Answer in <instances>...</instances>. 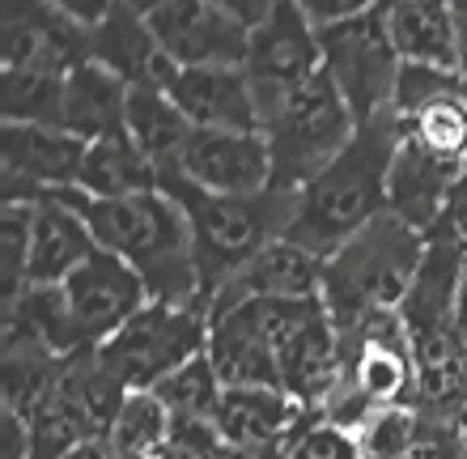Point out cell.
Listing matches in <instances>:
<instances>
[{
    "instance_id": "cell-27",
    "label": "cell",
    "mask_w": 467,
    "mask_h": 459,
    "mask_svg": "<svg viewBox=\"0 0 467 459\" xmlns=\"http://www.w3.org/2000/svg\"><path fill=\"white\" fill-rule=\"evenodd\" d=\"M64 77L0 73V115L5 124H60Z\"/></svg>"
},
{
    "instance_id": "cell-16",
    "label": "cell",
    "mask_w": 467,
    "mask_h": 459,
    "mask_svg": "<svg viewBox=\"0 0 467 459\" xmlns=\"http://www.w3.org/2000/svg\"><path fill=\"white\" fill-rule=\"evenodd\" d=\"M174 107L192 120V128H222V132H259V102L251 77L238 64L213 68H179L166 89Z\"/></svg>"
},
{
    "instance_id": "cell-23",
    "label": "cell",
    "mask_w": 467,
    "mask_h": 459,
    "mask_svg": "<svg viewBox=\"0 0 467 459\" xmlns=\"http://www.w3.org/2000/svg\"><path fill=\"white\" fill-rule=\"evenodd\" d=\"M192 132H196L192 120L174 107L166 89H132V99H128V137L158 166L161 179L179 174Z\"/></svg>"
},
{
    "instance_id": "cell-25",
    "label": "cell",
    "mask_w": 467,
    "mask_h": 459,
    "mask_svg": "<svg viewBox=\"0 0 467 459\" xmlns=\"http://www.w3.org/2000/svg\"><path fill=\"white\" fill-rule=\"evenodd\" d=\"M400 128H404L412 141H420L430 153L467 166V81L455 89H446V94H438L433 102H425L420 111L404 115Z\"/></svg>"
},
{
    "instance_id": "cell-15",
    "label": "cell",
    "mask_w": 467,
    "mask_h": 459,
    "mask_svg": "<svg viewBox=\"0 0 467 459\" xmlns=\"http://www.w3.org/2000/svg\"><path fill=\"white\" fill-rule=\"evenodd\" d=\"M315 422H319V412L302 409L294 396H285L276 387H225L213 430L222 434L230 451H251L294 447Z\"/></svg>"
},
{
    "instance_id": "cell-41",
    "label": "cell",
    "mask_w": 467,
    "mask_h": 459,
    "mask_svg": "<svg viewBox=\"0 0 467 459\" xmlns=\"http://www.w3.org/2000/svg\"><path fill=\"white\" fill-rule=\"evenodd\" d=\"M455 204H467V171H463V183H459V196H455Z\"/></svg>"
},
{
    "instance_id": "cell-38",
    "label": "cell",
    "mask_w": 467,
    "mask_h": 459,
    "mask_svg": "<svg viewBox=\"0 0 467 459\" xmlns=\"http://www.w3.org/2000/svg\"><path fill=\"white\" fill-rule=\"evenodd\" d=\"M123 5H128V9H136V13H145V17H149V13H158L161 5H171V0H123Z\"/></svg>"
},
{
    "instance_id": "cell-39",
    "label": "cell",
    "mask_w": 467,
    "mask_h": 459,
    "mask_svg": "<svg viewBox=\"0 0 467 459\" xmlns=\"http://www.w3.org/2000/svg\"><path fill=\"white\" fill-rule=\"evenodd\" d=\"M451 222H455L459 238H463V243H467V204H455V209H451Z\"/></svg>"
},
{
    "instance_id": "cell-26",
    "label": "cell",
    "mask_w": 467,
    "mask_h": 459,
    "mask_svg": "<svg viewBox=\"0 0 467 459\" xmlns=\"http://www.w3.org/2000/svg\"><path fill=\"white\" fill-rule=\"evenodd\" d=\"M153 391H158L161 404L174 412V422L213 425V417H217V409H222L225 383H222V374H217V366H213L209 349H204L200 358H192L187 366H179V370H174L161 387H153Z\"/></svg>"
},
{
    "instance_id": "cell-12",
    "label": "cell",
    "mask_w": 467,
    "mask_h": 459,
    "mask_svg": "<svg viewBox=\"0 0 467 459\" xmlns=\"http://www.w3.org/2000/svg\"><path fill=\"white\" fill-rule=\"evenodd\" d=\"M149 26L174 68H213V64L243 68L251 47V26L213 9L209 0H171L158 13H149Z\"/></svg>"
},
{
    "instance_id": "cell-13",
    "label": "cell",
    "mask_w": 467,
    "mask_h": 459,
    "mask_svg": "<svg viewBox=\"0 0 467 459\" xmlns=\"http://www.w3.org/2000/svg\"><path fill=\"white\" fill-rule=\"evenodd\" d=\"M463 171L467 166L430 153L400 128V145H395L391 174H387V209L420 235H433L442 222H451Z\"/></svg>"
},
{
    "instance_id": "cell-24",
    "label": "cell",
    "mask_w": 467,
    "mask_h": 459,
    "mask_svg": "<svg viewBox=\"0 0 467 459\" xmlns=\"http://www.w3.org/2000/svg\"><path fill=\"white\" fill-rule=\"evenodd\" d=\"M174 434V412L161 404L158 391H128L111 422V447L123 459H161Z\"/></svg>"
},
{
    "instance_id": "cell-14",
    "label": "cell",
    "mask_w": 467,
    "mask_h": 459,
    "mask_svg": "<svg viewBox=\"0 0 467 459\" xmlns=\"http://www.w3.org/2000/svg\"><path fill=\"white\" fill-rule=\"evenodd\" d=\"M183 179L225 192V196H255L272 187V150L264 132H222V128H196L187 141Z\"/></svg>"
},
{
    "instance_id": "cell-17",
    "label": "cell",
    "mask_w": 467,
    "mask_h": 459,
    "mask_svg": "<svg viewBox=\"0 0 467 459\" xmlns=\"http://www.w3.org/2000/svg\"><path fill=\"white\" fill-rule=\"evenodd\" d=\"M89 60L111 68L132 89H171L174 73H179L174 60L161 51L149 17L128 9L123 0L111 9L107 22L89 30Z\"/></svg>"
},
{
    "instance_id": "cell-6",
    "label": "cell",
    "mask_w": 467,
    "mask_h": 459,
    "mask_svg": "<svg viewBox=\"0 0 467 459\" xmlns=\"http://www.w3.org/2000/svg\"><path fill=\"white\" fill-rule=\"evenodd\" d=\"M204 349H209V310L149 302L107 345H99V358L128 391H153Z\"/></svg>"
},
{
    "instance_id": "cell-20",
    "label": "cell",
    "mask_w": 467,
    "mask_h": 459,
    "mask_svg": "<svg viewBox=\"0 0 467 459\" xmlns=\"http://www.w3.org/2000/svg\"><path fill=\"white\" fill-rule=\"evenodd\" d=\"M128 99H132L128 81H119L111 68L86 60L64 77L60 128L81 137L86 145L102 137H119V132H128Z\"/></svg>"
},
{
    "instance_id": "cell-29",
    "label": "cell",
    "mask_w": 467,
    "mask_h": 459,
    "mask_svg": "<svg viewBox=\"0 0 467 459\" xmlns=\"http://www.w3.org/2000/svg\"><path fill=\"white\" fill-rule=\"evenodd\" d=\"M30 200H5L0 209V260H5V302H13L30 286Z\"/></svg>"
},
{
    "instance_id": "cell-11",
    "label": "cell",
    "mask_w": 467,
    "mask_h": 459,
    "mask_svg": "<svg viewBox=\"0 0 467 459\" xmlns=\"http://www.w3.org/2000/svg\"><path fill=\"white\" fill-rule=\"evenodd\" d=\"M64 298H68V310H73V323L86 349L107 345L123 323L153 302L145 276L128 260H119L115 251L102 247L64 281Z\"/></svg>"
},
{
    "instance_id": "cell-9",
    "label": "cell",
    "mask_w": 467,
    "mask_h": 459,
    "mask_svg": "<svg viewBox=\"0 0 467 459\" xmlns=\"http://www.w3.org/2000/svg\"><path fill=\"white\" fill-rule=\"evenodd\" d=\"M89 60V30L47 0H0V64L5 73L68 77Z\"/></svg>"
},
{
    "instance_id": "cell-5",
    "label": "cell",
    "mask_w": 467,
    "mask_h": 459,
    "mask_svg": "<svg viewBox=\"0 0 467 459\" xmlns=\"http://www.w3.org/2000/svg\"><path fill=\"white\" fill-rule=\"evenodd\" d=\"M357 115L340 99L327 73L310 77L289 89L281 102L264 111V137L272 150V187H302L319 171H327L357 137Z\"/></svg>"
},
{
    "instance_id": "cell-30",
    "label": "cell",
    "mask_w": 467,
    "mask_h": 459,
    "mask_svg": "<svg viewBox=\"0 0 467 459\" xmlns=\"http://www.w3.org/2000/svg\"><path fill=\"white\" fill-rule=\"evenodd\" d=\"M467 77L459 68H433V64H404L400 68V81H395V99H391V115L404 120V115L420 111L425 102H433L446 89L463 86Z\"/></svg>"
},
{
    "instance_id": "cell-32",
    "label": "cell",
    "mask_w": 467,
    "mask_h": 459,
    "mask_svg": "<svg viewBox=\"0 0 467 459\" xmlns=\"http://www.w3.org/2000/svg\"><path fill=\"white\" fill-rule=\"evenodd\" d=\"M404 459H467V447H463V430L455 425H430L420 430V438L412 443Z\"/></svg>"
},
{
    "instance_id": "cell-7",
    "label": "cell",
    "mask_w": 467,
    "mask_h": 459,
    "mask_svg": "<svg viewBox=\"0 0 467 459\" xmlns=\"http://www.w3.org/2000/svg\"><path fill=\"white\" fill-rule=\"evenodd\" d=\"M319 47H323V73L340 89V99L357 115V124L391 115L395 81H400L404 60H400V51L391 43V30H387L382 9H369L361 17H348V22H336V26H323Z\"/></svg>"
},
{
    "instance_id": "cell-42",
    "label": "cell",
    "mask_w": 467,
    "mask_h": 459,
    "mask_svg": "<svg viewBox=\"0 0 467 459\" xmlns=\"http://www.w3.org/2000/svg\"><path fill=\"white\" fill-rule=\"evenodd\" d=\"M395 5H408V0H379V9H395Z\"/></svg>"
},
{
    "instance_id": "cell-36",
    "label": "cell",
    "mask_w": 467,
    "mask_h": 459,
    "mask_svg": "<svg viewBox=\"0 0 467 459\" xmlns=\"http://www.w3.org/2000/svg\"><path fill=\"white\" fill-rule=\"evenodd\" d=\"M64 459H123V455L111 447V438H86V443H77Z\"/></svg>"
},
{
    "instance_id": "cell-35",
    "label": "cell",
    "mask_w": 467,
    "mask_h": 459,
    "mask_svg": "<svg viewBox=\"0 0 467 459\" xmlns=\"http://www.w3.org/2000/svg\"><path fill=\"white\" fill-rule=\"evenodd\" d=\"M209 5L213 9H222V13H230V17H238V22L251 26V30L272 13V0H209Z\"/></svg>"
},
{
    "instance_id": "cell-19",
    "label": "cell",
    "mask_w": 467,
    "mask_h": 459,
    "mask_svg": "<svg viewBox=\"0 0 467 459\" xmlns=\"http://www.w3.org/2000/svg\"><path fill=\"white\" fill-rule=\"evenodd\" d=\"M35 222H30V286H64L81 264L99 251L86 217L60 196H35Z\"/></svg>"
},
{
    "instance_id": "cell-2",
    "label": "cell",
    "mask_w": 467,
    "mask_h": 459,
    "mask_svg": "<svg viewBox=\"0 0 467 459\" xmlns=\"http://www.w3.org/2000/svg\"><path fill=\"white\" fill-rule=\"evenodd\" d=\"M395 145H400L395 115H379L357 128L353 145L297 192V209L285 238H294L327 260L336 247H345L353 235H361L374 217H382Z\"/></svg>"
},
{
    "instance_id": "cell-8",
    "label": "cell",
    "mask_w": 467,
    "mask_h": 459,
    "mask_svg": "<svg viewBox=\"0 0 467 459\" xmlns=\"http://www.w3.org/2000/svg\"><path fill=\"white\" fill-rule=\"evenodd\" d=\"M243 73L251 77V89L259 102V132H264V111L272 102H281L289 89L323 73L319 26L310 22L297 0H276L268 17L251 30Z\"/></svg>"
},
{
    "instance_id": "cell-37",
    "label": "cell",
    "mask_w": 467,
    "mask_h": 459,
    "mask_svg": "<svg viewBox=\"0 0 467 459\" xmlns=\"http://www.w3.org/2000/svg\"><path fill=\"white\" fill-rule=\"evenodd\" d=\"M455 332H459V345H463V358H467V264H463V281H459V302H455Z\"/></svg>"
},
{
    "instance_id": "cell-22",
    "label": "cell",
    "mask_w": 467,
    "mask_h": 459,
    "mask_svg": "<svg viewBox=\"0 0 467 459\" xmlns=\"http://www.w3.org/2000/svg\"><path fill=\"white\" fill-rule=\"evenodd\" d=\"M161 174L158 166L140 153L128 132L119 137H102L86 145V162H81V179L77 192L94 200H123V196H140V192H158Z\"/></svg>"
},
{
    "instance_id": "cell-40",
    "label": "cell",
    "mask_w": 467,
    "mask_h": 459,
    "mask_svg": "<svg viewBox=\"0 0 467 459\" xmlns=\"http://www.w3.org/2000/svg\"><path fill=\"white\" fill-rule=\"evenodd\" d=\"M442 5H446V9H451V13H455L459 22H463V17H467V0H442Z\"/></svg>"
},
{
    "instance_id": "cell-10",
    "label": "cell",
    "mask_w": 467,
    "mask_h": 459,
    "mask_svg": "<svg viewBox=\"0 0 467 459\" xmlns=\"http://www.w3.org/2000/svg\"><path fill=\"white\" fill-rule=\"evenodd\" d=\"M86 141L60 124H5L0 128V179L5 200H35L68 192L81 179Z\"/></svg>"
},
{
    "instance_id": "cell-28",
    "label": "cell",
    "mask_w": 467,
    "mask_h": 459,
    "mask_svg": "<svg viewBox=\"0 0 467 459\" xmlns=\"http://www.w3.org/2000/svg\"><path fill=\"white\" fill-rule=\"evenodd\" d=\"M420 430H425V417L417 412V404H391V409L369 412L353 430V438L361 459H404Z\"/></svg>"
},
{
    "instance_id": "cell-3",
    "label": "cell",
    "mask_w": 467,
    "mask_h": 459,
    "mask_svg": "<svg viewBox=\"0 0 467 459\" xmlns=\"http://www.w3.org/2000/svg\"><path fill=\"white\" fill-rule=\"evenodd\" d=\"M161 192H171L187 213L204 302H213V294L230 276L243 273L268 243L289 235V222L297 209V192H289V187H268L255 196H225V192H209V187L192 183L183 174H166Z\"/></svg>"
},
{
    "instance_id": "cell-31",
    "label": "cell",
    "mask_w": 467,
    "mask_h": 459,
    "mask_svg": "<svg viewBox=\"0 0 467 459\" xmlns=\"http://www.w3.org/2000/svg\"><path fill=\"white\" fill-rule=\"evenodd\" d=\"M161 459H230V447L213 425L200 422H174L171 447L161 451Z\"/></svg>"
},
{
    "instance_id": "cell-43",
    "label": "cell",
    "mask_w": 467,
    "mask_h": 459,
    "mask_svg": "<svg viewBox=\"0 0 467 459\" xmlns=\"http://www.w3.org/2000/svg\"><path fill=\"white\" fill-rule=\"evenodd\" d=\"M272 5H276V0H272Z\"/></svg>"
},
{
    "instance_id": "cell-1",
    "label": "cell",
    "mask_w": 467,
    "mask_h": 459,
    "mask_svg": "<svg viewBox=\"0 0 467 459\" xmlns=\"http://www.w3.org/2000/svg\"><path fill=\"white\" fill-rule=\"evenodd\" d=\"M60 196L86 217L89 235L102 251H115L119 260H128L145 276L153 302L209 310L204 289H200L196 251H192V225H187L183 204L171 192L158 187V192H140V196L123 200H94L68 187Z\"/></svg>"
},
{
    "instance_id": "cell-21",
    "label": "cell",
    "mask_w": 467,
    "mask_h": 459,
    "mask_svg": "<svg viewBox=\"0 0 467 459\" xmlns=\"http://www.w3.org/2000/svg\"><path fill=\"white\" fill-rule=\"evenodd\" d=\"M382 17L404 64L459 68V17L442 0H408V5L382 9Z\"/></svg>"
},
{
    "instance_id": "cell-34",
    "label": "cell",
    "mask_w": 467,
    "mask_h": 459,
    "mask_svg": "<svg viewBox=\"0 0 467 459\" xmlns=\"http://www.w3.org/2000/svg\"><path fill=\"white\" fill-rule=\"evenodd\" d=\"M47 5L56 13H64L68 22H77L81 30H94V26H102L111 17V9L119 0H47Z\"/></svg>"
},
{
    "instance_id": "cell-33",
    "label": "cell",
    "mask_w": 467,
    "mask_h": 459,
    "mask_svg": "<svg viewBox=\"0 0 467 459\" xmlns=\"http://www.w3.org/2000/svg\"><path fill=\"white\" fill-rule=\"evenodd\" d=\"M302 9H306V17L315 26H336V22H348V17H361V13L379 9V0H297Z\"/></svg>"
},
{
    "instance_id": "cell-4",
    "label": "cell",
    "mask_w": 467,
    "mask_h": 459,
    "mask_svg": "<svg viewBox=\"0 0 467 459\" xmlns=\"http://www.w3.org/2000/svg\"><path fill=\"white\" fill-rule=\"evenodd\" d=\"M425 243L430 235L412 230L387 209L361 235L348 238L345 247H336L323 260L319 281V298L332 315L336 332L348 336L382 310H400L425 260Z\"/></svg>"
},
{
    "instance_id": "cell-18",
    "label": "cell",
    "mask_w": 467,
    "mask_h": 459,
    "mask_svg": "<svg viewBox=\"0 0 467 459\" xmlns=\"http://www.w3.org/2000/svg\"><path fill=\"white\" fill-rule=\"evenodd\" d=\"M323 281V256L306 251L294 238H276L246 264L238 276H230L209 302V315L246 298H315Z\"/></svg>"
}]
</instances>
